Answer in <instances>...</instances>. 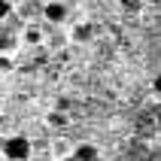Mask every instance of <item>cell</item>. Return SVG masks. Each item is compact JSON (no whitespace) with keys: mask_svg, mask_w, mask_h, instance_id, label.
Listing matches in <instances>:
<instances>
[{"mask_svg":"<svg viewBox=\"0 0 161 161\" xmlns=\"http://www.w3.org/2000/svg\"><path fill=\"white\" fill-rule=\"evenodd\" d=\"M73 158L76 161H97V149H94V146H79Z\"/></svg>","mask_w":161,"mask_h":161,"instance_id":"cell-4","label":"cell"},{"mask_svg":"<svg viewBox=\"0 0 161 161\" xmlns=\"http://www.w3.org/2000/svg\"><path fill=\"white\" fill-rule=\"evenodd\" d=\"M15 49V36H12V31H6V27L0 25V55H6Z\"/></svg>","mask_w":161,"mask_h":161,"instance_id":"cell-3","label":"cell"},{"mask_svg":"<svg viewBox=\"0 0 161 161\" xmlns=\"http://www.w3.org/2000/svg\"><path fill=\"white\" fill-rule=\"evenodd\" d=\"M152 91H155V94H158V97H161V73H158V76H155V79H152Z\"/></svg>","mask_w":161,"mask_h":161,"instance_id":"cell-6","label":"cell"},{"mask_svg":"<svg viewBox=\"0 0 161 161\" xmlns=\"http://www.w3.org/2000/svg\"><path fill=\"white\" fill-rule=\"evenodd\" d=\"M0 155L6 161H27L31 158V140L21 137V134L0 137Z\"/></svg>","mask_w":161,"mask_h":161,"instance_id":"cell-1","label":"cell"},{"mask_svg":"<svg viewBox=\"0 0 161 161\" xmlns=\"http://www.w3.org/2000/svg\"><path fill=\"white\" fill-rule=\"evenodd\" d=\"M9 12H12V3H9V0H0V21H6Z\"/></svg>","mask_w":161,"mask_h":161,"instance_id":"cell-5","label":"cell"},{"mask_svg":"<svg viewBox=\"0 0 161 161\" xmlns=\"http://www.w3.org/2000/svg\"><path fill=\"white\" fill-rule=\"evenodd\" d=\"M43 15H46V21H64L67 18V6L64 3H46Z\"/></svg>","mask_w":161,"mask_h":161,"instance_id":"cell-2","label":"cell"}]
</instances>
